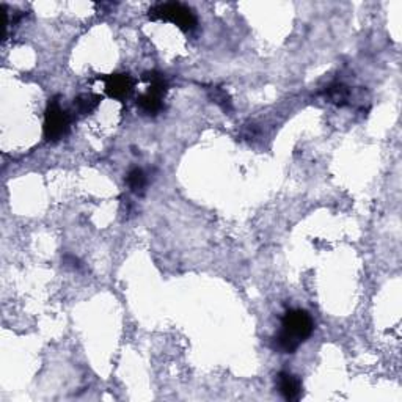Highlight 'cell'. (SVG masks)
<instances>
[{
    "mask_svg": "<svg viewBox=\"0 0 402 402\" xmlns=\"http://www.w3.org/2000/svg\"><path fill=\"white\" fill-rule=\"evenodd\" d=\"M315 332V321L308 311L300 308L288 310L281 317L280 330L273 337V347L280 354L297 352Z\"/></svg>",
    "mask_w": 402,
    "mask_h": 402,
    "instance_id": "6da1fadb",
    "label": "cell"
},
{
    "mask_svg": "<svg viewBox=\"0 0 402 402\" xmlns=\"http://www.w3.org/2000/svg\"><path fill=\"white\" fill-rule=\"evenodd\" d=\"M148 18L151 21L171 22L184 33H192L198 27L197 14L190 6L181 2H161L148 10Z\"/></svg>",
    "mask_w": 402,
    "mask_h": 402,
    "instance_id": "7a4b0ae2",
    "label": "cell"
},
{
    "mask_svg": "<svg viewBox=\"0 0 402 402\" xmlns=\"http://www.w3.org/2000/svg\"><path fill=\"white\" fill-rule=\"evenodd\" d=\"M141 80H145L148 88L145 93H141L137 99V107L143 115L156 116L163 109V99L168 93V80L163 74L158 71L145 72Z\"/></svg>",
    "mask_w": 402,
    "mask_h": 402,
    "instance_id": "3957f363",
    "label": "cell"
},
{
    "mask_svg": "<svg viewBox=\"0 0 402 402\" xmlns=\"http://www.w3.org/2000/svg\"><path fill=\"white\" fill-rule=\"evenodd\" d=\"M70 128H71V116L68 112L63 109L60 98L55 96V98L49 99L48 107L44 110V124H43L44 138L48 141H52V143H55V141L68 136Z\"/></svg>",
    "mask_w": 402,
    "mask_h": 402,
    "instance_id": "277c9868",
    "label": "cell"
},
{
    "mask_svg": "<svg viewBox=\"0 0 402 402\" xmlns=\"http://www.w3.org/2000/svg\"><path fill=\"white\" fill-rule=\"evenodd\" d=\"M96 80L102 82L104 92H106L110 99L124 102L136 92V79L128 72L106 74V76H98Z\"/></svg>",
    "mask_w": 402,
    "mask_h": 402,
    "instance_id": "5b68a950",
    "label": "cell"
},
{
    "mask_svg": "<svg viewBox=\"0 0 402 402\" xmlns=\"http://www.w3.org/2000/svg\"><path fill=\"white\" fill-rule=\"evenodd\" d=\"M275 384H277V390L281 394L283 399L286 401H299L303 394V386L302 381L297 376L291 374L288 371L278 372L277 379H275Z\"/></svg>",
    "mask_w": 402,
    "mask_h": 402,
    "instance_id": "8992f818",
    "label": "cell"
},
{
    "mask_svg": "<svg viewBox=\"0 0 402 402\" xmlns=\"http://www.w3.org/2000/svg\"><path fill=\"white\" fill-rule=\"evenodd\" d=\"M325 98L335 106L344 107L352 102V90L347 85L341 84V82H335V84L325 88Z\"/></svg>",
    "mask_w": 402,
    "mask_h": 402,
    "instance_id": "52a82bcc",
    "label": "cell"
},
{
    "mask_svg": "<svg viewBox=\"0 0 402 402\" xmlns=\"http://www.w3.org/2000/svg\"><path fill=\"white\" fill-rule=\"evenodd\" d=\"M102 101V96L94 94V93H84L79 94L76 99H74V109L79 115H90L92 112L99 107V104Z\"/></svg>",
    "mask_w": 402,
    "mask_h": 402,
    "instance_id": "ba28073f",
    "label": "cell"
},
{
    "mask_svg": "<svg viewBox=\"0 0 402 402\" xmlns=\"http://www.w3.org/2000/svg\"><path fill=\"white\" fill-rule=\"evenodd\" d=\"M126 183H128V188L132 193H136V195H143L148 185V178L143 170L136 167L129 170L128 176H126Z\"/></svg>",
    "mask_w": 402,
    "mask_h": 402,
    "instance_id": "9c48e42d",
    "label": "cell"
},
{
    "mask_svg": "<svg viewBox=\"0 0 402 402\" xmlns=\"http://www.w3.org/2000/svg\"><path fill=\"white\" fill-rule=\"evenodd\" d=\"M214 102H217V104H220V106L223 107V109H228V106H229V98H228V94L225 93V92H222V90H219V88H214Z\"/></svg>",
    "mask_w": 402,
    "mask_h": 402,
    "instance_id": "30bf717a",
    "label": "cell"
},
{
    "mask_svg": "<svg viewBox=\"0 0 402 402\" xmlns=\"http://www.w3.org/2000/svg\"><path fill=\"white\" fill-rule=\"evenodd\" d=\"M63 263H65V266L71 267V269H79V267H80V264H79V259H77L76 256H71V255L65 256Z\"/></svg>",
    "mask_w": 402,
    "mask_h": 402,
    "instance_id": "8fae6325",
    "label": "cell"
}]
</instances>
